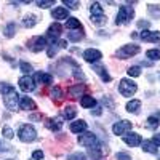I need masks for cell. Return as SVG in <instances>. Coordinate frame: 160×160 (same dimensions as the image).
Listing matches in <instances>:
<instances>
[{"mask_svg": "<svg viewBox=\"0 0 160 160\" xmlns=\"http://www.w3.org/2000/svg\"><path fill=\"white\" fill-rule=\"evenodd\" d=\"M64 5L71 10H77L80 7V2H77V0H64Z\"/></svg>", "mask_w": 160, "mask_h": 160, "instance_id": "obj_37", "label": "cell"}, {"mask_svg": "<svg viewBox=\"0 0 160 160\" xmlns=\"http://www.w3.org/2000/svg\"><path fill=\"white\" fill-rule=\"evenodd\" d=\"M34 82L35 83H43V85H50L53 82V75L45 74V72H37L34 75Z\"/></svg>", "mask_w": 160, "mask_h": 160, "instance_id": "obj_18", "label": "cell"}, {"mask_svg": "<svg viewBox=\"0 0 160 160\" xmlns=\"http://www.w3.org/2000/svg\"><path fill=\"white\" fill-rule=\"evenodd\" d=\"M28 48L34 53H38V51H42L45 48H48V42H47V38L42 37V35H37V37H32L29 40V43H28Z\"/></svg>", "mask_w": 160, "mask_h": 160, "instance_id": "obj_6", "label": "cell"}, {"mask_svg": "<svg viewBox=\"0 0 160 160\" xmlns=\"http://www.w3.org/2000/svg\"><path fill=\"white\" fill-rule=\"evenodd\" d=\"M68 38L71 40V42H80V40L83 38V32H75V31H72V32L68 34Z\"/></svg>", "mask_w": 160, "mask_h": 160, "instance_id": "obj_32", "label": "cell"}, {"mask_svg": "<svg viewBox=\"0 0 160 160\" xmlns=\"http://www.w3.org/2000/svg\"><path fill=\"white\" fill-rule=\"evenodd\" d=\"M93 71H95V72L101 77L102 82H111V80H112V77L108 74L106 68H104V66H101V64H93Z\"/></svg>", "mask_w": 160, "mask_h": 160, "instance_id": "obj_17", "label": "cell"}, {"mask_svg": "<svg viewBox=\"0 0 160 160\" xmlns=\"http://www.w3.org/2000/svg\"><path fill=\"white\" fill-rule=\"evenodd\" d=\"M152 141H154L157 146H160V133H155V135H154V138H152Z\"/></svg>", "mask_w": 160, "mask_h": 160, "instance_id": "obj_44", "label": "cell"}, {"mask_svg": "<svg viewBox=\"0 0 160 160\" xmlns=\"http://www.w3.org/2000/svg\"><path fill=\"white\" fill-rule=\"evenodd\" d=\"M66 28H68V29H78V31H82L83 26H82V22H80L77 18H68V19H66Z\"/></svg>", "mask_w": 160, "mask_h": 160, "instance_id": "obj_26", "label": "cell"}, {"mask_svg": "<svg viewBox=\"0 0 160 160\" xmlns=\"http://www.w3.org/2000/svg\"><path fill=\"white\" fill-rule=\"evenodd\" d=\"M18 83H19V88L26 93H29V91H34L35 90V82H34V78L31 75H22L19 80H18Z\"/></svg>", "mask_w": 160, "mask_h": 160, "instance_id": "obj_8", "label": "cell"}, {"mask_svg": "<svg viewBox=\"0 0 160 160\" xmlns=\"http://www.w3.org/2000/svg\"><path fill=\"white\" fill-rule=\"evenodd\" d=\"M78 142L82 146H85V148H93V146H96L98 139L91 131H83V133H80V136H78Z\"/></svg>", "mask_w": 160, "mask_h": 160, "instance_id": "obj_7", "label": "cell"}, {"mask_svg": "<svg viewBox=\"0 0 160 160\" xmlns=\"http://www.w3.org/2000/svg\"><path fill=\"white\" fill-rule=\"evenodd\" d=\"M19 99H21V96L16 93V88H13L11 91L7 93V95H3V104L10 111H16L18 104H19Z\"/></svg>", "mask_w": 160, "mask_h": 160, "instance_id": "obj_3", "label": "cell"}, {"mask_svg": "<svg viewBox=\"0 0 160 160\" xmlns=\"http://www.w3.org/2000/svg\"><path fill=\"white\" fill-rule=\"evenodd\" d=\"M131 130V122H128V120H120V122L114 123L112 127V131H114V135H125V133H128Z\"/></svg>", "mask_w": 160, "mask_h": 160, "instance_id": "obj_9", "label": "cell"}, {"mask_svg": "<svg viewBox=\"0 0 160 160\" xmlns=\"http://www.w3.org/2000/svg\"><path fill=\"white\" fill-rule=\"evenodd\" d=\"M136 90H138V85L133 82V80H130V78H122V80H120V83H118V93L122 96L130 98V96H133L136 93Z\"/></svg>", "mask_w": 160, "mask_h": 160, "instance_id": "obj_1", "label": "cell"}, {"mask_svg": "<svg viewBox=\"0 0 160 160\" xmlns=\"http://www.w3.org/2000/svg\"><path fill=\"white\" fill-rule=\"evenodd\" d=\"M122 139H123V142H125V144L131 146V148H136V146H139V144L142 142V138H141V135H138V133H131V135H123V136H122Z\"/></svg>", "mask_w": 160, "mask_h": 160, "instance_id": "obj_12", "label": "cell"}, {"mask_svg": "<svg viewBox=\"0 0 160 160\" xmlns=\"http://www.w3.org/2000/svg\"><path fill=\"white\" fill-rule=\"evenodd\" d=\"M160 125V112H154L152 115L148 117V128L155 130Z\"/></svg>", "mask_w": 160, "mask_h": 160, "instance_id": "obj_24", "label": "cell"}, {"mask_svg": "<svg viewBox=\"0 0 160 160\" xmlns=\"http://www.w3.org/2000/svg\"><path fill=\"white\" fill-rule=\"evenodd\" d=\"M19 69L24 72V74H31L32 72V66L29 62H26V61H21L19 62Z\"/></svg>", "mask_w": 160, "mask_h": 160, "instance_id": "obj_35", "label": "cell"}, {"mask_svg": "<svg viewBox=\"0 0 160 160\" xmlns=\"http://www.w3.org/2000/svg\"><path fill=\"white\" fill-rule=\"evenodd\" d=\"M139 108H141V101H139V99H131V101L127 104V111H128V112H133V114H136Z\"/></svg>", "mask_w": 160, "mask_h": 160, "instance_id": "obj_28", "label": "cell"}, {"mask_svg": "<svg viewBox=\"0 0 160 160\" xmlns=\"http://www.w3.org/2000/svg\"><path fill=\"white\" fill-rule=\"evenodd\" d=\"M51 95H53V99H56V102H61L64 99V93L59 87H55L51 90Z\"/></svg>", "mask_w": 160, "mask_h": 160, "instance_id": "obj_30", "label": "cell"}, {"mask_svg": "<svg viewBox=\"0 0 160 160\" xmlns=\"http://www.w3.org/2000/svg\"><path fill=\"white\" fill-rule=\"evenodd\" d=\"M53 5H55L53 0H38V2H37L38 8H48V7H53Z\"/></svg>", "mask_w": 160, "mask_h": 160, "instance_id": "obj_38", "label": "cell"}, {"mask_svg": "<svg viewBox=\"0 0 160 160\" xmlns=\"http://www.w3.org/2000/svg\"><path fill=\"white\" fill-rule=\"evenodd\" d=\"M18 138H19L22 142H32V141H35V138H37V131H35V128H34L32 125L26 123V125H22V127L19 128Z\"/></svg>", "mask_w": 160, "mask_h": 160, "instance_id": "obj_2", "label": "cell"}, {"mask_svg": "<svg viewBox=\"0 0 160 160\" xmlns=\"http://www.w3.org/2000/svg\"><path fill=\"white\" fill-rule=\"evenodd\" d=\"M87 87L83 83H77V85H72L68 88V93H69V96L71 98H78V96H82L83 93H85Z\"/></svg>", "mask_w": 160, "mask_h": 160, "instance_id": "obj_15", "label": "cell"}, {"mask_svg": "<svg viewBox=\"0 0 160 160\" xmlns=\"http://www.w3.org/2000/svg\"><path fill=\"white\" fill-rule=\"evenodd\" d=\"M101 106H96V108H95V111H91V114H95V115H101Z\"/></svg>", "mask_w": 160, "mask_h": 160, "instance_id": "obj_46", "label": "cell"}, {"mask_svg": "<svg viewBox=\"0 0 160 160\" xmlns=\"http://www.w3.org/2000/svg\"><path fill=\"white\" fill-rule=\"evenodd\" d=\"M135 16V10L131 7H120L118 8V13H117V19H115V24H127L133 19Z\"/></svg>", "mask_w": 160, "mask_h": 160, "instance_id": "obj_4", "label": "cell"}, {"mask_svg": "<svg viewBox=\"0 0 160 160\" xmlns=\"http://www.w3.org/2000/svg\"><path fill=\"white\" fill-rule=\"evenodd\" d=\"M45 127L50 130V131H59L62 128V118L61 117H55V118H47L45 122Z\"/></svg>", "mask_w": 160, "mask_h": 160, "instance_id": "obj_13", "label": "cell"}, {"mask_svg": "<svg viewBox=\"0 0 160 160\" xmlns=\"http://www.w3.org/2000/svg\"><path fill=\"white\" fill-rule=\"evenodd\" d=\"M13 135H15V131H13L11 128H8V127H5V128H3V136H5L7 139H11V138H13Z\"/></svg>", "mask_w": 160, "mask_h": 160, "instance_id": "obj_42", "label": "cell"}, {"mask_svg": "<svg viewBox=\"0 0 160 160\" xmlns=\"http://www.w3.org/2000/svg\"><path fill=\"white\" fill-rule=\"evenodd\" d=\"M80 106H82V108H85V109L95 108V106H96V99L93 98V96H90V95H83L82 99H80Z\"/></svg>", "mask_w": 160, "mask_h": 160, "instance_id": "obj_23", "label": "cell"}, {"mask_svg": "<svg viewBox=\"0 0 160 160\" xmlns=\"http://www.w3.org/2000/svg\"><path fill=\"white\" fill-rule=\"evenodd\" d=\"M66 47H68V42H66V40H53V42L48 45V56L53 58L58 53V50L66 48Z\"/></svg>", "mask_w": 160, "mask_h": 160, "instance_id": "obj_11", "label": "cell"}, {"mask_svg": "<svg viewBox=\"0 0 160 160\" xmlns=\"http://www.w3.org/2000/svg\"><path fill=\"white\" fill-rule=\"evenodd\" d=\"M37 24V16L35 15H32V13H31V15H26L24 16V19H22V26H24V28H34V26Z\"/></svg>", "mask_w": 160, "mask_h": 160, "instance_id": "obj_27", "label": "cell"}, {"mask_svg": "<svg viewBox=\"0 0 160 160\" xmlns=\"http://www.w3.org/2000/svg\"><path fill=\"white\" fill-rule=\"evenodd\" d=\"M31 160H43V152L42 151H34Z\"/></svg>", "mask_w": 160, "mask_h": 160, "instance_id": "obj_43", "label": "cell"}, {"mask_svg": "<svg viewBox=\"0 0 160 160\" xmlns=\"http://www.w3.org/2000/svg\"><path fill=\"white\" fill-rule=\"evenodd\" d=\"M38 118H42V115H37V114L31 115V120H38Z\"/></svg>", "mask_w": 160, "mask_h": 160, "instance_id": "obj_47", "label": "cell"}, {"mask_svg": "<svg viewBox=\"0 0 160 160\" xmlns=\"http://www.w3.org/2000/svg\"><path fill=\"white\" fill-rule=\"evenodd\" d=\"M19 106H21V109H24V111H35V109H37V104H35L34 99H31L29 96H21Z\"/></svg>", "mask_w": 160, "mask_h": 160, "instance_id": "obj_16", "label": "cell"}, {"mask_svg": "<svg viewBox=\"0 0 160 160\" xmlns=\"http://www.w3.org/2000/svg\"><path fill=\"white\" fill-rule=\"evenodd\" d=\"M71 131L72 133H83V131H87V122L85 120H75V122H72L71 123Z\"/></svg>", "mask_w": 160, "mask_h": 160, "instance_id": "obj_20", "label": "cell"}, {"mask_svg": "<svg viewBox=\"0 0 160 160\" xmlns=\"http://www.w3.org/2000/svg\"><path fill=\"white\" fill-rule=\"evenodd\" d=\"M61 31H62V26L59 22H53L50 28H48V31H47V35L55 40V38H58L61 35Z\"/></svg>", "mask_w": 160, "mask_h": 160, "instance_id": "obj_19", "label": "cell"}, {"mask_svg": "<svg viewBox=\"0 0 160 160\" xmlns=\"http://www.w3.org/2000/svg\"><path fill=\"white\" fill-rule=\"evenodd\" d=\"M141 144H142L144 152H149V154H154V155L158 152V148H157V144L154 141H142Z\"/></svg>", "mask_w": 160, "mask_h": 160, "instance_id": "obj_25", "label": "cell"}, {"mask_svg": "<svg viewBox=\"0 0 160 160\" xmlns=\"http://www.w3.org/2000/svg\"><path fill=\"white\" fill-rule=\"evenodd\" d=\"M128 75L130 77H139L141 75V69L138 68V66H131V68H128Z\"/></svg>", "mask_w": 160, "mask_h": 160, "instance_id": "obj_34", "label": "cell"}, {"mask_svg": "<svg viewBox=\"0 0 160 160\" xmlns=\"http://www.w3.org/2000/svg\"><path fill=\"white\" fill-rule=\"evenodd\" d=\"M138 28H149V21H138Z\"/></svg>", "mask_w": 160, "mask_h": 160, "instance_id": "obj_45", "label": "cell"}, {"mask_svg": "<svg viewBox=\"0 0 160 160\" xmlns=\"http://www.w3.org/2000/svg\"><path fill=\"white\" fill-rule=\"evenodd\" d=\"M139 51H141L139 45L130 43V45H123L122 48H120V50L117 51V56H118L120 59H128V58H133V56H136Z\"/></svg>", "mask_w": 160, "mask_h": 160, "instance_id": "obj_5", "label": "cell"}, {"mask_svg": "<svg viewBox=\"0 0 160 160\" xmlns=\"http://www.w3.org/2000/svg\"><path fill=\"white\" fill-rule=\"evenodd\" d=\"M15 31H16L15 22H10V24L7 26V29H5V35H7V37H13V35H15Z\"/></svg>", "mask_w": 160, "mask_h": 160, "instance_id": "obj_36", "label": "cell"}, {"mask_svg": "<svg viewBox=\"0 0 160 160\" xmlns=\"http://www.w3.org/2000/svg\"><path fill=\"white\" fill-rule=\"evenodd\" d=\"M68 160H87V155L85 154H80V152H74L68 157Z\"/></svg>", "mask_w": 160, "mask_h": 160, "instance_id": "obj_39", "label": "cell"}, {"mask_svg": "<svg viewBox=\"0 0 160 160\" xmlns=\"http://www.w3.org/2000/svg\"><path fill=\"white\" fill-rule=\"evenodd\" d=\"M139 37L144 42H155V43L160 42V32H155V31H142Z\"/></svg>", "mask_w": 160, "mask_h": 160, "instance_id": "obj_14", "label": "cell"}, {"mask_svg": "<svg viewBox=\"0 0 160 160\" xmlns=\"http://www.w3.org/2000/svg\"><path fill=\"white\" fill-rule=\"evenodd\" d=\"M75 114H77V111H75L74 106H68V108H64V111H62L64 118H68V120H72L75 117Z\"/></svg>", "mask_w": 160, "mask_h": 160, "instance_id": "obj_29", "label": "cell"}, {"mask_svg": "<svg viewBox=\"0 0 160 160\" xmlns=\"http://www.w3.org/2000/svg\"><path fill=\"white\" fill-rule=\"evenodd\" d=\"M146 56L152 61H160V50H148L146 51Z\"/></svg>", "mask_w": 160, "mask_h": 160, "instance_id": "obj_31", "label": "cell"}, {"mask_svg": "<svg viewBox=\"0 0 160 160\" xmlns=\"http://www.w3.org/2000/svg\"><path fill=\"white\" fill-rule=\"evenodd\" d=\"M149 15L160 19V5H149Z\"/></svg>", "mask_w": 160, "mask_h": 160, "instance_id": "obj_33", "label": "cell"}, {"mask_svg": "<svg viewBox=\"0 0 160 160\" xmlns=\"http://www.w3.org/2000/svg\"><path fill=\"white\" fill-rule=\"evenodd\" d=\"M115 158H117V160H131V155H130L128 152H118V154L115 155Z\"/></svg>", "mask_w": 160, "mask_h": 160, "instance_id": "obj_41", "label": "cell"}, {"mask_svg": "<svg viewBox=\"0 0 160 160\" xmlns=\"http://www.w3.org/2000/svg\"><path fill=\"white\" fill-rule=\"evenodd\" d=\"M15 87H11V85H8V83H0V93L2 95H7L8 91H11Z\"/></svg>", "mask_w": 160, "mask_h": 160, "instance_id": "obj_40", "label": "cell"}, {"mask_svg": "<svg viewBox=\"0 0 160 160\" xmlns=\"http://www.w3.org/2000/svg\"><path fill=\"white\" fill-rule=\"evenodd\" d=\"M96 160H102V158H96Z\"/></svg>", "mask_w": 160, "mask_h": 160, "instance_id": "obj_48", "label": "cell"}, {"mask_svg": "<svg viewBox=\"0 0 160 160\" xmlns=\"http://www.w3.org/2000/svg\"><path fill=\"white\" fill-rule=\"evenodd\" d=\"M68 15H69L68 8H64V7H56L51 11V16L55 19H68Z\"/></svg>", "mask_w": 160, "mask_h": 160, "instance_id": "obj_21", "label": "cell"}, {"mask_svg": "<svg viewBox=\"0 0 160 160\" xmlns=\"http://www.w3.org/2000/svg\"><path fill=\"white\" fill-rule=\"evenodd\" d=\"M90 13H91V18L104 16V10H102L101 3H98V2H93V3L90 5Z\"/></svg>", "mask_w": 160, "mask_h": 160, "instance_id": "obj_22", "label": "cell"}, {"mask_svg": "<svg viewBox=\"0 0 160 160\" xmlns=\"http://www.w3.org/2000/svg\"><path fill=\"white\" fill-rule=\"evenodd\" d=\"M102 58V53L99 51V50H96V48H88V50H85L83 51V59L87 61V62H96V61H99Z\"/></svg>", "mask_w": 160, "mask_h": 160, "instance_id": "obj_10", "label": "cell"}]
</instances>
